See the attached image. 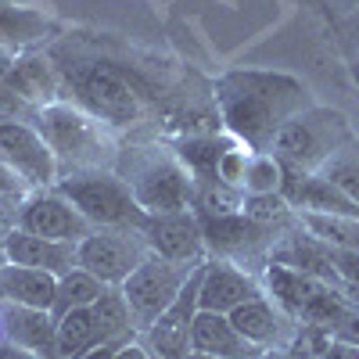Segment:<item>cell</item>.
<instances>
[{"label": "cell", "instance_id": "obj_19", "mask_svg": "<svg viewBox=\"0 0 359 359\" xmlns=\"http://www.w3.org/2000/svg\"><path fill=\"white\" fill-rule=\"evenodd\" d=\"M191 348L205 352V355H216V359H262L266 355V348L252 345L230 323L226 313H205V309H198V316H194Z\"/></svg>", "mask_w": 359, "mask_h": 359}, {"label": "cell", "instance_id": "obj_12", "mask_svg": "<svg viewBox=\"0 0 359 359\" xmlns=\"http://www.w3.org/2000/svg\"><path fill=\"white\" fill-rule=\"evenodd\" d=\"M15 226L25 230V233H36V237H47V241H65V245H79L83 237L94 230L83 212L65 198L57 194L54 187L47 191H29L15 212Z\"/></svg>", "mask_w": 359, "mask_h": 359}, {"label": "cell", "instance_id": "obj_25", "mask_svg": "<svg viewBox=\"0 0 359 359\" xmlns=\"http://www.w3.org/2000/svg\"><path fill=\"white\" fill-rule=\"evenodd\" d=\"M302 223L313 237H320L331 248H348L359 252V216H331V212H298Z\"/></svg>", "mask_w": 359, "mask_h": 359}, {"label": "cell", "instance_id": "obj_29", "mask_svg": "<svg viewBox=\"0 0 359 359\" xmlns=\"http://www.w3.org/2000/svg\"><path fill=\"white\" fill-rule=\"evenodd\" d=\"M252 155H255V151H248L245 144H233L230 151L219 158V180H223V184L245 191V172H248V158H252Z\"/></svg>", "mask_w": 359, "mask_h": 359}, {"label": "cell", "instance_id": "obj_6", "mask_svg": "<svg viewBox=\"0 0 359 359\" xmlns=\"http://www.w3.org/2000/svg\"><path fill=\"white\" fill-rule=\"evenodd\" d=\"M57 194H65L90 226H126L140 230L147 212L137 205L133 191L115 169H86L69 172L54 184Z\"/></svg>", "mask_w": 359, "mask_h": 359}, {"label": "cell", "instance_id": "obj_39", "mask_svg": "<svg viewBox=\"0 0 359 359\" xmlns=\"http://www.w3.org/2000/svg\"><path fill=\"white\" fill-rule=\"evenodd\" d=\"M334 8H338V15L345 18V15H352V11L359 8V0H334Z\"/></svg>", "mask_w": 359, "mask_h": 359}, {"label": "cell", "instance_id": "obj_15", "mask_svg": "<svg viewBox=\"0 0 359 359\" xmlns=\"http://www.w3.org/2000/svg\"><path fill=\"white\" fill-rule=\"evenodd\" d=\"M262 294V280L248 269H241L230 259H216L208 255L205 269H201V291H198V309L205 313H233L237 306L252 302Z\"/></svg>", "mask_w": 359, "mask_h": 359}, {"label": "cell", "instance_id": "obj_21", "mask_svg": "<svg viewBox=\"0 0 359 359\" xmlns=\"http://www.w3.org/2000/svg\"><path fill=\"white\" fill-rule=\"evenodd\" d=\"M50 36H54V22L43 11L0 0V50L4 54H29Z\"/></svg>", "mask_w": 359, "mask_h": 359}, {"label": "cell", "instance_id": "obj_23", "mask_svg": "<svg viewBox=\"0 0 359 359\" xmlns=\"http://www.w3.org/2000/svg\"><path fill=\"white\" fill-rule=\"evenodd\" d=\"M237 140L230 133H194V137H172L169 140V147L187 165L194 184H201V180H219V158Z\"/></svg>", "mask_w": 359, "mask_h": 359}, {"label": "cell", "instance_id": "obj_35", "mask_svg": "<svg viewBox=\"0 0 359 359\" xmlns=\"http://www.w3.org/2000/svg\"><path fill=\"white\" fill-rule=\"evenodd\" d=\"M115 359H155L151 352H147V345L137 338V341H126V345H118Z\"/></svg>", "mask_w": 359, "mask_h": 359}, {"label": "cell", "instance_id": "obj_27", "mask_svg": "<svg viewBox=\"0 0 359 359\" xmlns=\"http://www.w3.org/2000/svg\"><path fill=\"white\" fill-rule=\"evenodd\" d=\"M320 176H327L345 198H352L359 205V140L352 137L341 151L320 169Z\"/></svg>", "mask_w": 359, "mask_h": 359}, {"label": "cell", "instance_id": "obj_41", "mask_svg": "<svg viewBox=\"0 0 359 359\" xmlns=\"http://www.w3.org/2000/svg\"><path fill=\"white\" fill-rule=\"evenodd\" d=\"M184 359H216V355H205V352H194V348H191V352H187Z\"/></svg>", "mask_w": 359, "mask_h": 359}, {"label": "cell", "instance_id": "obj_11", "mask_svg": "<svg viewBox=\"0 0 359 359\" xmlns=\"http://www.w3.org/2000/svg\"><path fill=\"white\" fill-rule=\"evenodd\" d=\"M0 162L29 191H47L57 184V158L33 123H0Z\"/></svg>", "mask_w": 359, "mask_h": 359}, {"label": "cell", "instance_id": "obj_37", "mask_svg": "<svg viewBox=\"0 0 359 359\" xmlns=\"http://www.w3.org/2000/svg\"><path fill=\"white\" fill-rule=\"evenodd\" d=\"M118 345H126V341H108V345H97V348H90V352H83V355H76V359H115Z\"/></svg>", "mask_w": 359, "mask_h": 359}, {"label": "cell", "instance_id": "obj_18", "mask_svg": "<svg viewBox=\"0 0 359 359\" xmlns=\"http://www.w3.org/2000/svg\"><path fill=\"white\" fill-rule=\"evenodd\" d=\"M4 83L22 94L33 108H47L54 101L65 97V83H62V69L50 54H40V50H29V54H18L11 72L4 76Z\"/></svg>", "mask_w": 359, "mask_h": 359}, {"label": "cell", "instance_id": "obj_8", "mask_svg": "<svg viewBox=\"0 0 359 359\" xmlns=\"http://www.w3.org/2000/svg\"><path fill=\"white\" fill-rule=\"evenodd\" d=\"M201 262H169V259H158V255H147L133 273L123 280V298H126V309H130V320L137 327V334H144L172 302L176 294L184 291V284L191 280V273Z\"/></svg>", "mask_w": 359, "mask_h": 359}, {"label": "cell", "instance_id": "obj_1", "mask_svg": "<svg viewBox=\"0 0 359 359\" xmlns=\"http://www.w3.org/2000/svg\"><path fill=\"white\" fill-rule=\"evenodd\" d=\"M223 130L255 155H269L277 133L298 111L313 108L306 79L277 69H233L212 86Z\"/></svg>", "mask_w": 359, "mask_h": 359}, {"label": "cell", "instance_id": "obj_42", "mask_svg": "<svg viewBox=\"0 0 359 359\" xmlns=\"http://www.w3.org/2000/svg\"><path fill=\"white\" fill-rule=\"evenodd\" d=\"M8 262V252H4V245H0V266H4Z\"/></svg>", "mask_w": 359, "mask_h": 359}, {"label": "cell", "instance_id": "obj_3", "mask_svg": "<svg viewBox=\"0 0 359 359\" xmlns=\"http://www.w3.org/2000/svg\"><path fill=\"white\" fill-rule=\"evenodd\" d=\"M65 83V97L101 118L115 133L133 130L147 115V94L111 62H83V65H57Z\"/></svg>", "mask_w": 359, "mask_h": 359}, {"label": "cell", "instance_id": "obj_4", "mask_svg": "<svg viewBox=\"0 0 359 359\" xmlns=\"http://www.w3.org/2000/svg\"><path fill=\"white\" fill-rule=\"evenodd\" d=\"M115 172L130 184L137 205L147 216L158 212H184L194 198V180L187 165L176 158V151L165 144H133L118 151Z\"/></svg>", "mask_w": 359, "mask_h": 359}, {"label": "cell", "instance_id": "obj_36", "mask_svg": "<svg viewBox=\"0 0 359 359\" xmlns=\"http://www.w3.org/2000/svg\"><path fill=\"white\" fill-rule=\"evenodd\" d=\"M0 359H36V355L15 341H8V338H0Z\"/></svg>", "mask_w": 359, "mask_h": 359}, {"label": "cell", "instance_id": "obj_34", "mask_svg": "<svg viewBox=\"0 0 359 359\" xmlns=\"http://www.w3.org/2000/svg\"><path fill=\"white\" fill-rule=\"evenodd\" d=\"M341 40H345L348 47H355V50H359V8H355L352 15H345V18H341Z\"/></svg>", "mask_w": 359, "mask_h": 359}, {"label": "cell", "instance_id": "obj_13", "mask_svg": "<svg viewBox=\"0 0 359 359\" xmlns=\"http://www.w3.org/2000/svg\"><path fill=\"white\" fill-rule=\"evenodd\" d=\"M201 269H205V262L191 273V280L184 284V291L176 294V302L140 334V341L147 345V352H151L155 359H184L191 352V327H194V316H198Z\"/></svg>", "mask_w": 359, "mask_h": 359}, {"label": "cell", "instance_id": "obj_31", "mask_svg": "<svg viewBox=\"0 0 359 359\" xmlns=\"http://www.w3.org/2000/svg\"><path fill=\"white\" fill-rule=\"evenodd\" d=\"M25 194H29V187L22 184V180L4 162H0V201H4V198H25Z\"/></svg>", "mask_w": 359, "mask_h": 359}, {"label": "cell", "instance_id": "obj_30", "mask_svg": "<svg viewBox=\"0 0 359 359\" xmlns=\"http://www.w3.org/2000/svg\"><path fill=\"white\" fill-rule=\"evenodd\" d=\"M331 338L348 341V345H359V309H345V313H341V320L334 323Z\"/></svg>", "mask_w": 359, "mask_h": 359}, {"label": "cell", "instance_id": "obj_22", "mask_svg": "<svg viewBox=\"0 0 359 359\" xmlns=\"http://www.w3.org/2000/svg\"><path fill=\"white\" fill-rule=\"evenodd\" d=\"M54 294H57L54 273H43V269H33V266H18V262L0 266V302L50 309Z\"/></svg>", "mask_w": 359, "mask_h": 359}, {"label": "cell", "instance_id": "obj_16", "mask_svg": "<svg viewBox=\"0 0 359 359\" xmlns=\"http://www.w3.org/2000/svg\"><path fill=\"white\" fill-rule=\"evenodd\" d=\"M230 323H233L252 345H259V348H266V352L287 348V345L294 341V331H298V323H294L266 291H262L259 298H252V302L237 306V309L230 313Z\"/></svg>", "mask_w": 359, "mask_h": 359}, {"label": "cell", "instance_id": "obj_40", "mask_svg": "<svg viewBox=\"0 0 359 359\" xmlns=\"http://www.w3.org/2000/svg\"><path fill=\"white\" fill-rule=\"evenodd\" d=\"M352 83H355V86H359V50H355V54H352Z\"/></svg>", "mask_w": 359, "mask_h": 359}, {"label": "cell", "instance_id": "obj_28", "mask_svg": "<svg viewBox=\"0 0 359 359\" xmlns=\"http://www.w3.org/2000/svg\"><path fill=\"white\" fill-rule=\"evenodd\" d=\"M284 165L273 155H252L245 172V194H280Z\"/></svg>", "mask_w": 359, "mask_h": 359}, {"label": "cell", "instance_id": "obj_24", "mask_svg": "<svg viewBox=\"0 0 359 359\" xmlns=\"http://www.w3.org/2000/svg\"><path fill=\"white\" fill-rule=\"evenodd\" d=\"M104 291H108V287H104L94 273H86L83 266H76V269H69L65 277H57V294H54L50 313H54V320H57V316H65L69 309L94 306Z\"/></svg>", "mask_w": 359, "mask_h": 359}, {"label": "cell", "instance_id": "obj_14", "mask_svg": "<svg viewBox=\"0 0 359 359\" xmlns=\"http://www.w3.org/2000/svg\"><path fill=\"white\" fill-rule=\"evenodd\" d=\"M140 233H144L147 248H151V255H158V259H169V262H205L208 259L201 219L194 208L147 216Z\"/></svg>", "mask_w": 359, "mask_h": 359}, {"label": "cell", "instance_id": "obj_2", "mask_svg": "<svg viewBox=\"0 0 359 359\" xmlns=\"http://www.w3.org/2000/svg\"><path fill=\"white\" fill-rule=\"evenodd\" d=\"M33 126L40 130V137L54 151L62 176L86 172V169H115L118 151H123L118 133L72 101H54V104L40 108Z\"/></svg>", "mask_w": 359, "mask_h": 359}, {"label": "cell", "instance_id": "obj_17", "mask_svg": "<svg viewBox=\"0 0 359 359\" xmlns=\"http://www.w3.org/2000/svg\"><path fill=\"white\" fill-rule=\"evenodd\" d=\"M0 338L29 348L36 359H57V320L50 309L0 302Z\"/></svg>", "mask_w": 359, "mask_h": 359}, {"label": "cell", "instance_id": "obj_20", "mask_svg": "<svg viewBox=\"0 0 359 359\" xmlns=\"http://www.w3.org/2000/svg\"><path fill=\"white\" fill-rule=\"evenodd\" d=\"M4 252H8V262H18V266H33V269H43V273H54V277H65L69 269H76V245H65V241H47V237H36V233H25L18 226H11L4 233Z\"/></svg>", "mask_w": 359, "mask_h": 359}, {"label": "cell", "instance_id": "obj_9", "mask_svg": "<svg viewBox=\"0 0 359 359\" xmlns=\"http://www.w3.org/2000/svg\"><path fill=\"white\" fill-rule=\"evenodd\" d=\"M151 255L140 230L126 226H94L76 245V262L94 273L104 287H123V280Z\"/></svg>", "mask_w": 359, "mask_h": 359}, {"label": "cell", "instance_id": "obj_7", "mask_svg": "<svg viewBox=\"0 0 359 359\" xmlns=\"http://www.w3.org/2000/svg\"><path fill=\"white\" fill-rule=\"evenodd\" d=\"M259 280H262V291L273 298L294 323H316V327L334 331V323L348 309L345 298L331 284H323V280L302 273V269H294V266L266 262Z\"/></svg>", "mask_w": 359, "mask_h": 359}, {"label": "cell", "instance_id": "obj_10", "mask_svg": "<svg viewBox=\"0 0 359 359\" xmlns=\"http://www.w3.org/2000/svg\"><path fill=\"white\" fill-rule=\"evenodd\" d=\"M201 219V233H205V248L216 259H230L248 273H262L269 262V248H273L284 233L259 226L255 219H248L245 212L233 216H198Z\"/></svg>", "mask_w": 359, "mask_h": 359}, {"label": "cell", "instance_id": "obj_38", "mask_svg": "<svg viewBox=\"0 0 359 359\" xmlns=\"http://www.w3.org/2000/svg\"><path fill=\"white\" fill-rule=\"evenodd\" d=\"M262 359H309V355H298V352H291V348H273V352H266Z\"/></svg>", "mask_w": 359, "mask_h": 359}, {"label": "cell", "instance_id": "obj_33", "mask_svg": "<svg viewBox=\"0 0 359 359\" xmlns=\"http://www.w3.org/2000/svg\"><path fill=\"white\" fill-rule=\"evenodd\" d=\"M22 198H4L0 201V241H4V233L15 226V212H18Z\"/></svg>", "mask_w": 359, "mask_h": 359}, {"label": "cell", "instance_id": "obj_32", "mask_svg": "<svg viewBox=\"0 0 359 359\" xmlns=\"http://www.w3.org/2000/svg\"><path fill=\"white\" fill-rule=\"evenodd\" d=\"M320 359H359V345H348V341L331 338V345L320 352Z\"/></svg>", "mask_w": 359, "mask_h": 359}, {"label": "cell", "instance_id": "obj_5", "mask_svg": "<svg viewBox=\"0 0 359 359\" xmlns=\"http://www.w3.org/2000/svg\"><path fill=\"white\" fill-rule=\"evenodd\" d=\"M348 140H352L348 115L338 111V108L313 104L306 111H298L277 133L269 155H273L287 172H320Z\"/></svg>", "mask_w": 359, "mask_h": 359}, {"label": "cell", "instance_id": "obj_26", "mask_svg": "<svg viewBox=\"0 0 359 359\" xmlns=\"http://www.w3.org/2000/svg\"><path fill=\"white\" fill-rule=\"evenodd\" d=\"M241 212L248 219H255L259 226H269L277 233H287L291 226H298V212L287 205L284 194H245Z\"/></svg>", "mask_w": 359, "mask_h": 359}]
</instances>
